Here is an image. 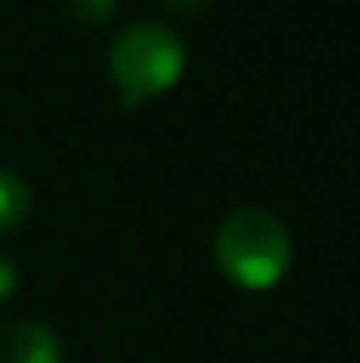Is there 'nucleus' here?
<instances>
[{
	"label": "nucleus",
	"mask_w": 360,
	"mask_h": 363,
	"mask_svg": "<svg viewBox=\"0 0 360 363\" xmlns=\"http://www.w3.org/2000/svg\"><path fill=\"white\" fill-rule=\"evenodd\" d=\"M184 67H187V46L163 21L124 25L107 50L110 82L127 110L166 96L184 78Z\"/></svg>",
	"instance_id": "nucleus-1"
},
{
	"label": "nucleus",
	"mask_w": 360,
	"mask_h": 363,
	"mask_svg": "<svg viewBox=\"0 0 360 363\" xmlns=\"http://www.w3.org/2000/svg\"><path fill=\"white\" fill-rule=\"evenodd\" d=\"M212 257L234 286L247 293H265L290 272L293 240L279 216L265 208H237L219 223Z\"/></svg>",
	"instance_id": "nucleus-2"
},
{
	"label": "nucleus",
	"mask_w": 360,
	"mask_h": 363,
	"mask_svg": "<svg viewBox=\"0 0 360 363\" xmlns=\"http://www.w3.org/2000/svg\"><path fill=\"white\" fill-rule=\"evenodd\" d=\"M0 363H64V342L43 321H7L0 328Z\"/></svg>",
	"instance_id": "nucleus-3"
},
{
	"label": "nucleus",
	"mask_w": 360,
	"mask_h": 363,
	"mask_svg": "<svg viewBox=\"0 0 360 363\" xmlns=\"http://www.w3.org/2000/svg\"><path fill=\"white\" fill-rule=\"evenodd\" d=\"M32 212V191L21 173L0 166V233H14Z\"/></svg>",
	"instance_id": "nucleus-4"
},
{
	"label": "nucleus",
	"mask_w": 360,
	"mask_h": 363,
	"mask_svg": "<svg viewBox=\"0 0 360 363\" xmlns=\"http://www.w3.org/2000/svg\"><path fill=\"white\" fill-rule=\"evenodd\" d=\"M64 7H67V14H71L75 21H82V25H103V21L114 18L117 0H64Z\"/></svg>",
	"instance_id": "nucleus-5"
},
{
	"label": "nucleus",
	"mask_w": 360,
	"mask_h": 363,
	"mask_svg": "<svg viewBox=\"0 0 360 363\" xmlns=\"http://www.w3.org/2000/svg\"><path fill=\"white\" fill-rule=\"evenodd\" d=\"M18 289V268L7 254H0V303H7Z\"/></svg>",
	"instance_id": "nucleus-6"
},
{
	"label": "nucleus",
	"mask_w": 360,
	"mask_h": 363,
	"mask_svg": "<svg viewBox=\"0 0 360 363\" xmlns=\"http://www.w3.org/2000/svg\"><path fill=\"white\" fill-rule=\"evenodd\" d=\"M166 11H173V14H198L202 7H209V0H159Z\"/></svg>",
	"instance_id": "nucleus-7"
}]
</instances>
